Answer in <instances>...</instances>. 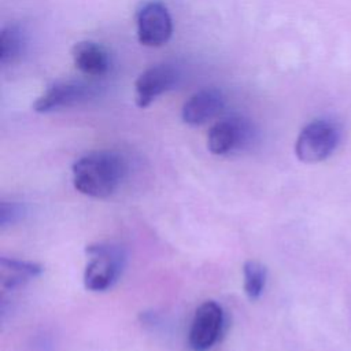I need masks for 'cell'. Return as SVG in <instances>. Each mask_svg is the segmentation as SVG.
I'll list each match as a JSON object with an SVG mask.
<instances>
[{"mask_svg": "<svg viewBox=\"0 0 351 351\" xmlns=\"http://www.w3.org/2000/svg\"><path fill=\"white\" fill-rule=\"evenodd\" d=\"M74 188L89 197L106 199L122 182L126 165L111 151H93L78 158L71 167Z\"/></svg>", "mask_w": 351, "mask_h": 351, "instance_id": "cell-1", "label": "cell"}, {"mask_svg": "<svg viewBox=\"0 0 351 351\" xmlns=\"http://www.w3.org/2000/svg\"><path fill=\"white\" fill-rule=\"evenodd\" d=\"M89 261L84 270V285L88 291L103 292L110 289L122 274L126 254L112 243H95L85 248Z\"/></svg>", "mask_w": 351, "mask_h": 351, "instance_id": "cell-2", "label": "cell"}, {"mask_svg": "<svg viewBox=\"0 0 351 351\" xmlns=\"http://www.w3.org/2000/svg\"><path fill=\"white\" fill-rule=\"evenodd\" d=\"M341 130L330 119L319 118L308 122L299 133L295 154L303 163H318L328 159L339 147Z\"/></svg>", "mask_w": 351, "mask_h": 351, "instance_id": "cell-3", "label": "cell"}, {"mask_svg": "<svg viewBox=\"0 0 351 351\" xmlns=\"http://www.w3.org/2000/svg\"><path fill=\"white\" fill-rule=\"evenodd\" d=\"M137 38L145 47L166 44L173 33V22L167 7L156 0L144 3L136 14Z\"/></svg>", "mask_w": 351, "mask_h": 351, "instance_id": "cell-4", "label": "cell"}, {"mask_svg": "<svg viewBox=\"0 0 351 351\" xmlns=\"http://www.w3.org/2000/svg\"><path fill=\"white\" fill-rule=\"evenodd\" d=\"M252 140L251 125L240 117L215 122L207 134V148L214 155H229L244 149Z\"/></svg>", "mask_w": 351, "mask_h": 351, "instance_id": "cell-5", "label": "cell"}, {"mask_svg": "<svg viewBox=\"0 0 351 351\" xmlns=\"http://www.w3.org/2000/svg\"><path fill=\"white\" fill-rule=\"evenodd\" d=\"M223 328V310L214 300L203 302L191 322L188 343L192 351H208L219 339Z\"/></svg>", "mask_w": 351, "mask_h": 351, "instance_id": "cell-6", "label": "cell"}, {"mask_svg": "<svg viewBox=\"0 0 351 351\" xmlns=\"http://www.w3.org/2000/svg\"><path fill=\"white\" fill-rule=\"evenodd\" d=\"M96 96V86L77 81H60L51 85L33 104L36 112L47 114L85 103Z\"/></svg>", "mask_w": 351, "mask_h": 351, "instance_id": "cell-7", "label": "cell"}, {"mask_svg": "<svg viewBox=\"0 0 351 351\" xmlns=\"http://www.w3.org/2000/svg\"><path fill=\"white\" fill-rule=\"evenodd\" d=\"M177 67L162 63L144 70L134 84V100L137 107H148L158 96L170 90L178 81Z\"/></svg>", "mask_w": 351, "mask_h": 351, "instance_id": "cell-8", "label": "cell"}, {"mask_svg": "<svg viewBox=\"0 0 351 351\" xmlns=\"http://www.w3.org/2000/svg\"><path fill=\"white\" fill-rule=\"evenodd\" d=\"M225 107V96L219 89L206 88L193 93L182 106L181 118L186 125L200 126L218 117Z\"/></svg>", "mask_w": 351, "mask_h": 351, "instance_id": "cell-9", "label": "cell"}, {"mask_svg": "<svg viewBox=\"0 0 351 351\" xmlns=\"http://www.w3.org/2000/svg\"><path fill=\"white\" fill-rule=\"evenodd\" d=\"M73 62L75 67L89 77H101L108 73L111 67V58L108 51L95 41H80L73 47Z\"/></svg>", "mask_w": 351, "mask_h": 351, "instance_id": "cell-10", "label": "cell"}, {"mask_svg": "<svg viewBox=\"0 0 351 351\" xmlns=\"http://www.w3.org/2000/svg\"><path fill=\"white\" fill-rule=\"evenodd\" d=\"M41 273L43 267L37 263L5 256L0 258V287L3 289L12 291L19 288Z\"/></svg>", "mask_w": 351, "mask_h": 351, "instance_id": "cell-11", "label": "cell"}, {"mask_svg": "<svg viewBox=\"0 0 351 351\" xmlns=\"http://www.w3.org/2000/svg\"><path fill=\"white\" fill-rule=\"evenodd\" d=\"M25 49V33L18 25H7L0 33V63L8 66L19 60Z\"/></svg>", "mask_w": 351, "mask_h": 351, "instance_id": "cell-12", "label": "cell"}, {"mask_svg": "<svg viewBox=\"0 0 351 351\" xmlns=\"http://www.w3.org/2000/svg\"><path fill=\"white\" fill-rule=\"evenodd\" d=\"M244 292L250 300H256L263 293L267 271L258 261H247L243 266Z\"/></svg>", "mask_w": 351, "mask_h": 351, "instance_id": "cell-13", "label": "cell"}, {"mask_svg": "<svg viewBox=\"0 0 351 351\" xmlns=\"http://www.w3.org/2000/svg\"><path fill=\"white\" fill-rule=\"evenodd\" d=\"M26 213L27 210L25 204L19 202L1 200L0 202V228L4 229L21 222L25 218Z\"/></svg>", "mask_w": 351, "mask_h": 351, "instance_id": "cell-14", "label": "cell"}]
</instances>
